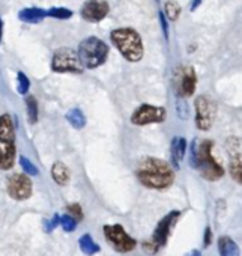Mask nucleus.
<instances>
[{"label": "nucleus", "mask_w": 242, "mask_h": 256, "mask_svg": "<svg viewBox=\"0 0 242 256\" xmlns=\"http://www.w3.org/2000/svg\"><path fill=\"white\" fill-rule=\"evenodd\" d=\"M29 86H30V82H29V78L26 77V74L18 72V92H20L21 95H26V92L29 90Z\"/></svg>", "instance_id": "28"}, {"label": "nucleus", "mask_w": 242, "mask_h": 256, "mask_svg": "<svg viewBox=\"0 0 242 256\" xmlns=\"http://www.w3.org/2000/svg\"><path fill=\"white\" fill-rule=\"evenodd\" d=\"M187 152V140L185 138L176 136L172 140V146H170V156H172V164L175 169L181 168V163L185 157Z\"/></svg>", "instance_id": "13"}, {"label": "nucleus", "mask_w": 242, "mask_h": 256, "mask_svg": "<svg viewBox=\"0 0 242 256\" xmlns=\"http://www.w3.org/2000/svg\"><path fill=\"white\" fill-rule=\"evenodd\" d=\"M185 256H202V252H200V250H191V252H188Z\"/></svg>", "instance_id": "34"}, {"label": "nucleus", "mask_w": 242, "mask_h": 256, "mask_svg": "<svg viewBox=\"0 0 242 256\" xmlns=\"http://www.w3.org/2000/svg\"><path fill=\"white\" fill-rule=\"evenodd\" d=\"M181 12H182V8L176 0H167V2L164 4L163 14L166 16V18L169 22H176L181 17Z\"/></svg>", "instance_id": "21"}, {"label": "nucleus", "mask_w": 242, "mask_h": 256, "mask_svg": "<svg viewBox=\"0 0 242 256\" xmlns=\"http://www.w3.org/2000/svg\"><path fill=\"white\" fill-rule=\"evenodd\" d=\"M111 42L128 62H139L145 54L143 41L137 30L131 28L114 29L110 35Z\"/></svg>", "instance_id": "3"}, {"label": "nucleus", "mask_w": 242, "mask_h": 256, "mask_svg": "<svg viewBox=\"0 0 242 256\" xmlns=\"http://www.w3.org/2000/svg\"><path fill=\"white\" fill-rule=\"evenodd\" d=\"M18 17L24 23H39L44 20V17H47V11L41 8H26L18 14Z\"/></svg>", "instance_id": "17"}, {"label": "nucleus", "mask_w": 242, "mask_h": 256, "mask_svg": "<svg viewBox=\"0 0 242 256\" xmlns=\"http://www.w3.org/2000/svg\"><path fill=\"white\" fill-rule=\"evenodd\" d=\"M137 178L148 188L164 190L173 184L175 172L167 162L155 157H148L140 162L137 168Z\"/></svg>", "instance_id": "1"}, {"label": "nucleus", "mask_w": 242, "mask_h": 256, "mask_svg": "<svg viewBox=\"0 0 242 256\" xmlns=\"http://www.w3.org/2000/svg\"><path fill=\"white\" fill-rule=\"evenodd\" d=\"M160 22H161V28H163V32H164V38L169 40V29H167V18L163 12H160Z\"/></svg>", "instance_id": "31"}, {"label": "nucleus", "mask_w": 242, "mask_h": 256, "mask_svg": "<svg viewBox=\"0 0 242 256\" xmlns=\"http://www.w3.org/2000/svg\"><path fill=\"white\" fill-rule=\"evenodd\" d=\"M166 119L164 107H157L152 104H143L134 110L131 116V122L134 125H149V124H160Z\"/></svg>", "instance_id": "9"}, {"label": "nucleus", "mask_w": 242, "mask_h": 256, "mask_svg": "<svg viewBox=\"0 0 242 256\" xmlns=\"http://www.w3.org/2000/svg\"><path fill=\"white\" fill-rule=\"evenodd\" d=\"M20 164L23 168V170L27 174V175H38V169L36 166L27 158V157H20Z\"/></svg>", "instance_id": "27"}, {"label": "nucleus", "mask_w": 242, "mask_h": 256, "mask_svg": "<svg viewBox=\"0 0 242 256\" xmlns=\"http://www.w3.org/2000/svg\"><path fill=\"white\" fill-rule=\"evenodd\" d=\"M202 4H203V0H191V2H190V11L194 12Z\"/></svg>", "instance_id": "33"}, {"label": "nucleus", "mask_w": 242, "mask_h": 256, "mask_svg": "<svg viewBox=\"0 0 242 256\" xmlns=\"http://www.w3.org/2000/svg\"><path fill=\"white\" fill-rule=\"evenodd\" d=\"M2 34H3V23L0 20V41H2Z\"/></svg>", "instance_id": "35"}, {"label": "nucleus", "mask_w": 242, "mask_h": 256, "mask_svg": "<svg viewBox=\"0 0 242 256\" xmlns=\"http://www.w3.org/2000/svg\"><path fill=\"white\" fill-rule=\"evenodd\" d=\"M218 254L220 256H241L239 246L230 236L224 235L218 238Z\"/></svg>", "instance_id": "15"}, {"label": "nucleus", "mask_w": 242, "mask_h": 256, "mask_svg": "<svg viewBox=\"0 0 242 256\" xmlns=\"http://www.w3.org/2000/svg\"><path fill=\"white\" fill-rule=\"evenodd\" d=\"M110 6L105 0H86L81 8V17L89 23H98L107 17Z\"/></svg>", "instance_id": "10"}, {"label": "nucleus", "mask_w": 242, "mask_h": 256, "mask_svg": "<svg viewBox=\"0 0 242 256\" xmlns=\"http://www.w3.org/2000/svg\"><path fill=\"white\" fill-rule=\"evenodd\" d=\"M14 139H15V132H14L11 116L3 114L2 118H0V142L14 144Z\"/></svg>", "instance_id": "16"}, {"label": "nucleus", "mask_w": 242, "mask_h": 256, "mask_svg": "<svg viewBox=\"0 0 242 256\" xmlns=\"http://www.w3.org/2000/svg\"><path fill=\"white\" fill-rule=\"evenodd\" d=\"M26 107H27V114H29V120L32 124H35L38 120V102L33 96H29L26 101Z\"/></svg>", "instance_id": "23"}, {"label": "nucleus", "mask_w": 242, "mask_h": 256, "mask_svg": "<svg viewBox=\"0 0 242 256\" xmlns=\"http://www.w3.org/2000/svg\"><path fill=\"white\" fill-rule=\"evenodd\" d=\"M197 86V74L193 66H184L178 76V95L179 98H190L194 95Z\"/></svg>", "instance_id": "11"}, {"label": "nucleus", "mask_w": 242, "mask_h": 256, "mask_svg": "<svg viewBox=\"0 0 242 256\" xmlns=\"http://www.w3.org/2000/svg\"><path fill=\"white\" fill-rule=\"evenodd\" d=\"M179 217H181V211H172V212L166 214L160 220V223L157 224L152 236L148 241H145V244H143L145 250L149 252V253H155L161 247H164L166 242H167V240H169V236H170L172 228H173V224L176 223V220Z\"/></svg>", "instance_id": "5"}, {"label": "nucleus", "mask_w": 242, "mask_h": 256, "mask_svg": "<svg viewBox=\"0 0 242 256\" xmlns=\"http://www.w3.org/2000/svg\"><path fill=\"white\" fill-rule=\"evenodd\" d=\"M66 120L74 126L77 130H81V128L86 125V118L83 114V112L80 108H71L66 113Z\"/></svg>", "instance_id": "22"}, {"label": "nucleus", "mask_w": 242, "mask_h": 256, "mask_svg": "<svg viewBox=\"0 0 242 256\" xmlns=\"http://www.w3.org/2000/svg\"><path fill=\"white\" fill-rule=\"evenodd\" d=\"M105 240L113 246V248L119 253H128L136 248V240L120 224H107L104 226Z\"/></svg>", "instance_id": "7"}, {"label": "nucleus", "mask_w": 242, "mask_h": 256, "mask_svg": "<svg viewBox=\"0 0 242 256\" xmlns=\"http://www.w3.org/2000/svg\"><path fill=\"white\" fill-rule=\"evenodd\" d=\"M51 175H53V180L60 184V186H65L68 184L69 181V169L62 163V162H56L53 164V169H51Z\"/></svg>", "instance_id": "19"}, {"label": "nucleus", "mask_w": 242, "mask_h": 256, "mask_svg": "<svg viewBox=\"0 0 242 256\" xmlns=\"http://www.w3.org/2000/svg\"><path fill=\"white\" fill-rule=\"evenodd\" d=\"M8 193L17 200L27 199L32 194V182L26 175L15 174L8 181Z\"/></svg>", "instance_id": "12"}, {"label": "nucleus", "mask_w": 242, "mask_h": 256, "mask_svg": "<svg viewBox=\"0 0 242 256\" xmlns=\"http://www.w3.org/2000/svg\"><path fill=\"white\" fill-rule=\"evenodd\" d=\"M212 140H203L200 145H197L196 139L190 146V166L199 170L206 181H218L224 176L223 166L212 156Z\"/></svg>", "instance_id": "2"}, {"label": "nucleus", "mask_w": 242, "mask_h": 256, "mask_svg": "<svg viewBox=\"0 0 242 256\" xmlns=\"http://www.w3.org/2000/svg\"><path fill=\"white\" fill-rule=\"evenodd\" d=\"M59 223H60V217H59L57 214H54V216L51 217V220H48V222L45 223V230H47V232H51Z\"/></svg>", "instance_id": "30"}, {"label": "nucleus", "mask_w": 242, "mask_h": 256, "mask_svg": "<svg viewBox=\"0 0 242 256\" xmlns=\"http://www.w3.org/2000/svg\"><path fill=\"white\" fill-rule=\"evenodd\" d=\"M60 224H62V228H63L65 232H72L75 229V226H77V222H75L74 217H71L69 214H66V216H62L60 217Z\"/></svg>", "instance_id": "26"}, {"label": "nucleus", "mask_w": 242, "mask_h": 256, "mask_svg": "<svg viewBox=\"0 0 242 256\" xmlns=\"http://www.w3.org/2000/svg\"><path fill=\"white\" fill-rule=\"evenodd\" d=\"M77 53H78L83 68L93 70V68L101 66L107 60L108 46L102 40H99L96 36H90V38H86L84 41H81Z\"/></svg>", "instance_id": "4"}, {"label": "nucleus", "mask_w": 242, "mask_h": 256, "mask_svg": "<svg viewBox=\"0 0 242 256\" xmlns=\"http://www.w3.org/2000/svg\"><path fill=\"white\" fill-rule=\"evenodd\" d=\"M211 242H212V230H211V228L208 226V228L205 229V235H203V246H205V247H209Z\"/></svg>", "instance_id": "32"}, {"label": "nucleus", "mask_w": 242, "mask_h": 256, "mask_svg": "<svg viewBox=\"0 0 242 256\" xmlns=\"http://www.w3.org/2000/svg\"><path fill=\"white\" fill-rule=\"evenodd\" d=\"M176 113H178V118H179V119H184V120L188 119L190 112H188V106H187V102H185L184 98H178V102H176Z\"/></svg>", "instance_id": "25"}, {"label": "nucleus", "mask_w": 242, "mask_h": 256, "mask_svg": "<svg viewBox=\"0 0 242 256\" xmlns=\"http://www.w3.org/2000/svg\"><path fill=\"white\" fill-rule=\"evenodd\" d=\"M194 108H196V126L200 132L211 130L218 110L215 101L211 100L209 96L200 95L194 101Z\"/></svg>", "instance_id": "6"}, {"label": "nucleus", "mask_w": 242, "mask_h": 256, "mask_svg": "<svg viewBox=\"0 0 242 256\" xmlns=\"http://www.w3.org/2000/svg\"><path fill=\"white\" fill-rule=\"evenodd\" d=\"M51 68L56 72H81L83 65L78 53L71 48H59L51 60Z\"/></svg>", "instance_id": "8"}, {"label": "nucleus", "mask_w": 242, "mask_h": 256, "mask_svg": "<svg viewBox=\"0 0 242 256\" xmlns=\"http://www.w3.org/2000/svg\"><path fill=\"white\" fill-rule=\"evenodd\" d=\"M69 216L74 217L75 220H81L83 218V211H81V206L78 204H74V205H69Z\"/></svg>", "instance_id": "29"}, {"label": "nucleus", "mask_w": 242, "mask_h": 256, "mask_svg": "<svg viewBox=\"0 0 242 256\" xmlns=\"http://www.w3.org/2000/svg\"><path fill=\"white\" fill-rule=\"evenodd\" d=\"M15 148L14 144L9 142H0V169L8 170L14 166Z\"/></svg>", "instance_id": "14"}, {"label": "nucleus", "mask_w": 242, "mask_h": 256, "mask_svg": "<svg viewBox=\"0 0 242 256\" xmlns=\"http://www.w3.org/2000/svg\"><path fill=\"white\" fill-rule=\"evenodd\" d=\"M47 16L57 18V20H66L72 17V11L66 10V8H51L50 11H47Z\"/></svg>", "instance_id": "24"}, {"label": "nucleus", "mask_w": 242, "mask_h": 256, "mask_svg": "<svg viewBox=\"0 0 242 256\" xmlns=\"http://www.w3.org/2000/svg\"><path fill=\"white\" fill-rule=\"evenodd\" d=\"M229 169H230L232 178H233L236 182L242 184V151L233 154V157L230 158Z\"/></svg>", "instance_id": "18"}, {"label": "nucleus", "mask_w": 242, "mask_h": 256, "mask_svg": "<svg viewBox=\"0 0 242 256\" xmlns=\"http://www.w3.org/2000/svg\"><path fill=\"white\" fill-rule=\"evenodd\" d=\"M78 244H80V250H81L84 254H89V256H92V254H95V253H98V252L101 250V247L93 241V238H92L89 234H84V235L78 240Z\"/></svg>", "instance_id": "20"}]
</instances>
